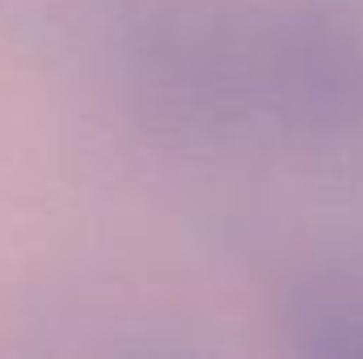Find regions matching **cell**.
I'll return each instance as SVG.
<instances>
[{
	"label": "cell",
	"instance_id": "cell-1",
	"mask_svg": "<svg viewBox=\"0 0 363 359\" xmlns=\"http://www.w3.org/2000/svg\"><path fill=\"white\" fill-rule=\"evenodd\" d=\"M81 38L114 110L174 157L363 161V0H85Z\"/></svg>",
	"mask_w": 363,
	"mask_h": 359
},
{
	"label": "cell",
	"instance_id": "cell-2",
	"mask_svg": "<svg viewBox=\"0 0 363 359\" xmlns=\"http://www.w3.org/2000/svg\"><path fill=\"white\" fill-rule=\"evenodd\" d=\"M262 304L279 343L304 355H363V207L317 211L274 237Z\"/></svg>",
	"mask_w": 363,
	"mask_h": 359
}]
</instances>
